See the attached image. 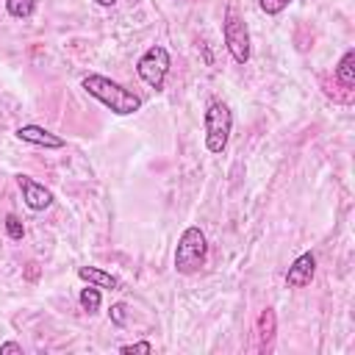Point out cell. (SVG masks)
I'll return each mask as SVG.
<instances>
[{
    "label": "cell",
    "instance_id": "1",
    "mask_svg": "<svg viewBox=\"0 0 355 355\" xmlns=\"http://www.w3.org/2000/svg\"><path fill=\"white\" fill-rule=\"evenodd\" d=\"M80 89L89 97H94L97 103H103L108 111H114L116 116H130V114L141 111V105H144V100L136 92L125 89L122 83H116V80H111L105 75H97V72L83 75L80 78Z\"/></svg>",
    "mask_w": 355,
    "mask_h": 355
},
{
    "label": "cell",
    "instance_id": "2",
    "mask_svg": "<svg viewBox=\"0 0 355 355\" xmlns=\"http://www.w3.org/2000/svg\"><path fill=\"white\" fill-rule=\"evenodd\" d=\"M202 128H205V150L214 155H222L227 141H230V130H233V114L230 105L225 100L211 97L205 103V114H202Z\"/></svg>",
    "mask_w": 355,
    "mask_h": 355
},
{
    "label": "cell",
    "instance_id": "3",
    "mask_svg": "<svg viewBox=\"0 0 355 355\" xmlns=\"http://www.w3.org/2000/svg\"><path fill=\"white\" fill-rule=\"evenodd\" d=\"M208 261V239L197 225H189L175 247V272L178 275H197Z\"/></svg>",
    "mask_w": 355,
    "mask_h": 355
},
{
    "label": "cell",
    "instance_id": "4",
    "mask_svg": "<svg viewBox=\"0 0 355 355\" xmlns=\"http://www.w3.org/2000/svg\"><path fill=\"white\" fill-rule=\"evenodd\" d=\"M222 39H225V47L227 53L233 55L236 64H247L250 61V28L244 22V17L239 14L236 6H227L225 8V19H222Z\"/></svg>",
    "mask_w": 355,
    "mask_h": 355
},
{
    "label": "cell",
    "instance_id": "5",
    "mask_svg": "<svg viewBox=\"0 0 355 355\" xmlns=\"http://www.w3.org/2000/svg\"><path fill=\"white\" fill-rule=\"evenodd\" d=\"M169 67H172L169 50H166L164 44H153V47H147V50L139 55V61H136V75H139L150 89L161 92L164 83H166Z\"/></svg>",
    "mask_w": 355,
    "mask_h": 355
},
{
    "label": "cell",
    "instance_id": "6",
    "mask_svg": "<svg viewBox=\"0 0 355 355\" xmlns=\"http://www.w3.org/2000/svg\"><path fill=\"white\" fill-rule=\"evenodd\" d=\"M17 186H19L22 200H25V205L31 211H47L53 205V191L44 183L33 180L31 175H17Z\"/></svg>",
    "mask_w": 355,
    "mask_h": 355
},
{
    "label": "cell",
    "instance_id": "7",
    "mask_svg": "<svg viewBox=\"0 0 355 355\" xmlns=\"http://www.w3.org/2000/svg\"><path fill=\"white\" fill-rule=\"evenodd\" d=\"M14 136H17L19 141H25V144L44 147V150H61V147L67 144V139H64V136H58V133H53V130L42 128V125H19Z\"/></svg>",
    "mask_w": 355,
    "mask_h": 355
},
{
    "label": "cell",
    "instance_id": "8",
    "mask_svg": "<svg viewBox=\"0 0 355 355\" xmlns=\"http://www.w3.org/2000/svg\"><path fill=\"white\" fill-rule=\"evenodd\" d=\"M316 275V255L313 252H302L291 261L288 272H286V286L288 288H305Z\"/></svg>",
    "mask_w": 355,
    "mask_h": 355
},
{
    "label": "cell",
    "instance_id": "9",
    "mask_svg": "<svg viewBox=\"0 0 355 355\" xmlns=\"http://www.w3.org/2000/svg\"><path fill=\"white\" fill-rule=\"evenodd\" d=\"M78 277L89 286H97V288H111V291L119 288V280L100 266H78Z\"/></svg>",
    "mask_w": 355,
    "mask_h": 355
},
{
    "label": "cell",
    "instance_id": "10",
    "mask_svg": "<svg viewBox=\"0 0 355 355\" xmlns=\"http://www.w3.org/2000/svg\"><path fill=\"white\" fill-rule=\"evenodd\" d=\"M275 330H277V316L272 308H263L261 316H258V347L261 349H269L272 338H275Z\"/></svg>",
    "mask_w": 355,
    "mask_h": 355
},
{
    "label": "cell",
    "instance_id": "11",
    "mask_svg": "<svg viewBox=\"0 0 355 355\" xmlns=\"http://www.w3.org/2000/svg\"><path fill=\"white\" fill-rule=\"evenodd\" d=\"M336 80L344 86V89H352L355 86V50H347L336 67Z\"/></svg>",
    "mask_w": 355,
    "mask_h": 355
},
{
    "label": "cell",
    "instance_id": "12",
    "mask_svg": "<svg viewBox=\"0 0 355 355\" xmlns=\"http://www.w3.org/2000/svg\"><path fill=\"white\" fill-rule=\"evenodd\" d=\"M78 302H80V308H83L89 316H94V313L100 311V305H103V294H100L97 286H86V288H80Z\"/></svg>",
    "mask_w": 355,
    "mask_h": 355
},
{
    "label": "cell",
    "instance_id": "13",
    "mask_svg": "<svg viewBox=\"0 0 355 355\" xmlns=\"http://www.w3.org/2000/svg\"><path fill=\"white\" fill-rule=\"evenodd\" d=\"M36 3H39V0H6V11H8L14 19H28V17H33Z\"/></svg>",
    "mask_w": 355,
    "mask_h": 355
},
{
    "label": "cell",
    "instance_id": "14",
    "mask_svg": "<svg viewBox=\"0 0 355 355\" xmlns=\"http://www.w3.org/2000/svg\"><path fill=\"white\" fill-rule=\"evenodd\" d=\"M3 225H6V233H8L11 241H19L25 236V227H22V222H19L17 214H6V222Z\"/></svg>",
    "mask_w": 355,
    "mask_h": 355
},
{
    "label": "cell",
    "instance_id": "15",
    "mask_svg": "<svg viewBox=\"0 0 355 355\" xmlns=\"http://www.w3.org/2000/svg\"><path fill=\"white\" fill-rule=\"evenodd\" d=\"M258 6H261V11H263V14L277 17V14H283V11L291 6V0H258Z\"/></svg>",
    "mask_w": 355,
    "mask_h": 355
},
{
    "label": "cell",
    "instance_id": "16",
    "mask_svg": "<svg viewBox=\"0 0 355 355\" xmlns=\"http://www.w3.org/2000/svg\"><path fill=\"white\" fill-rule=\"evenodd\" d=\"M108 319H111L116 327H125V322H128V305H125V302H114L111 311H108Z\"/></svg>",
    "mask_w": 355,
    "mask_h": 355
},
{
    "label": "cell",
    "instance_id": "17",
    "mask_svg": "<svg viewBox=\"0 0 355 355\" xmlns=\"http://www.w3.org/2000/svg\"><path fill=\"white\" fill-rule=\"evenodd\" d=\"M119 352H122V355H133V352L150 355V352H153V344H150V341H133V344H125V347H119Z\"/></svg>",
    "mask_w": 355,
    "mask_h": 355
},
{
    "label": "cell",
    "instance_id": "18",
    "mask_svg": "<svg viewBox=\"0 0 355 355\" xmlns=\"http://www.w3.org/2000/svg\"><path fill=\"white\" fill-rule=\"evenodd\" d=\"M0 355H22V344L6 341V344H0Z\"/></svg>",
    "mask_w": 355,
    "mask_h": 355
},
{
    "label": "cell",
    "instance_id": "19",
    "mask_svg": "<svg viewBox=\"0 0 355 355\" xmlns=\"http://www.w3.org/2000/svg\"><path fill=\"white\" fill-rule=\"evenodd\" d=\"M97 6H103V8H111V6H116V0H94Z\"/></svg>",
    "mask_w": 355,
    "mask_h": 355
}]
</instances>
